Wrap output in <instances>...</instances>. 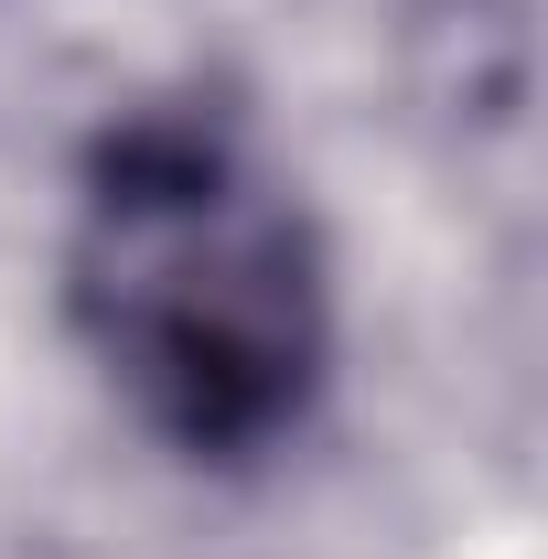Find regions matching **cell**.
I'll use <instances>...</instances> for the list:
<instances>
[{"mask_svg":"<svg viewBox=\"0 0 548 559\" xmlns=\"http://www.w3.org/2000/svg\"><path fill=\"white\" fill-rule=\"evenodd\" d=\"M65 323L162 452L270 463L334 377L323 226L237 119L130 108L75 173Z\"/></svg>","mask_w":548,"mask_h":559,"instance_id":"cell-1","label":"cell"}]
</instances>
